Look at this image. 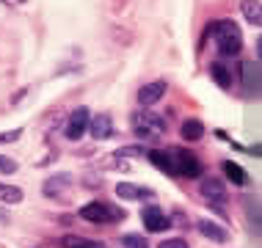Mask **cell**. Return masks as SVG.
Returning <instances> with one entry per match:
<instances>
[{"instance_id": "9a60e30c", "label": "cell", "mask_w": 262, "mask_h": 248, "mask_svg": "<svg viewBox=\"0 0 262 248\" xmlns=\"http://www.w3.org/2000/svg\"><path fill=\"white\" fill-rule=\"evenodd\" d=\"M146 157H149V163L155 168H160L163 174H168V176H174V163H171V154L168 152H158V149H152V152H146Z\"/></svg>"}, {"instance_id": "9c48e42d", "label": "cell", "mask_w": 262, "mask_h": 248, "mask_svg": "<svg viewBox=\"0 0 262 248\" xmlns=\"http://www.w3.org/2000/svg\"><path fill=\"white\" fill-rule=\"evenodd\" d=\"M69 185H72V176H69L67 171H61V174H53L50 179L41 185V193H45L47 198H58L63 190H69Z\"/></svg>"}, {"instance_id": "ba28073f", "label": "cell", "mask_w": 262, "mask_h": 248, "mask_svg": "<svg viewBox=\"0 0 262 248\" xmlns=\"http://www.w3.org/2000/svg\"><path fill=\"white\" fill-rule=\"evenodd\" d=\"M89 130H91V138L105 141V138H111L113 132H116V124H113V119L108 116V113H97V116L89 119Z\"/></svg>"}, {"instance_id": "cb8c5ba5", "label": "cell", "mask_w": 262, "mask_h": 248, "mask_svg": "<svg viewBox=\"0 0 262 248\" xmlns=\"http://www.w3.org/2000/svg\"><path fill=\"white\" fill-rule=\"evenodd\" d=\"M19 136H23V130H6V132H0V144H14V141H17Z\"/></svg>"}, {"instance_id": "3957f363", "label": "cell", "mask_w": 262, "mask_h": 248, "mask_svg": "<svg viewBox=\"0 0 262 248\" xmlns=\"http://www.w3.org/2000/svg\"><path fill=\"white\" fill-rule=\"evenodd\" d=\"M77 215L83 218V221L89 223H113V221H122L124 212L119 207H113V204H105V201H91V204H83L80 210H77Z\"/></svg>"}, {"instance_id": "4fadbf2b", "label": "cell", "mask_w": 262, "mask_h": 248, "mask_svg": "<svg viewBox=\"0 0 262 248\" xmlns=\"http://www.w3.org/2000/svg\"><path fill=\"white\" fill-rule=\"evenodd\" d=\"M240 14L246 17V22L259 28L262 25V6L259 0H240Z\"/></svg>"}, {"instance_id": "7a4b0ae2", "label": "cell", "mask_w": 262, "mask_h": 248, "mask_svg": "<svg viewBox=\"0 0 262 248\" xmlns=\"http://www.w3.org/2000/svg\"><path fill=\"white\" fill-rule=\"evenodd\" d=\"M130 124H133L136 138H141V141H158L166 132V119L152 113V110H136Z\"/></svg>"}, {"instance_id": "6da1fadb", "label": "cell", "mask_w": 262, "mask_h": 248, "mask_svg": "<svg viewBox=\"0 0 262 248\" xmlns=\"http://www.w3.org/2000/svg\"><path fill=\"white\" fill-rule=\"evenodd\" d=\"M207 36L215 39L218 50H221L224 58H235L243 47V33H240L237 22L232 19H218V22H210L207 25Z\"/></svg>"}, {"instance_id": "44dd1931", "label": "cell", "mask_w": 262, "mask_h": 248, "mask_svg": "<svg viewBox=\"0 0 262 248\" xmlns=\"http://www.w3.org/2000/svg\"><path fill=\"white\" fill-rule=\"evenodd\" d=\"M144 154H146V149H144V146L133 144V146L116 149V152H113V160H122V157H144Z\"/></svg>"}, {"instance_id": "8992f818", "label": "cell", "mask_w": 262, "mask_h": 248, "mask_svg": "<svg viewBox=\"0 0 262 248\" xmlns=\"http://www.w3.org/2000/svg\"><path fill=\"white\" fill-rule=\"evenodd\" d=\"M141 221H144V229L152 232V235H158V232H166L171 221H168L166 215H163V210L158 204H146L144 210H141Z\"/></svg>"}, {"instance_id": "52a82bcc", "label": "cell", "mask_w": 262, "mask_h": 248, "mask_svg": "<svg viewBox=\"0 0 262 248\" xmlns=\"http://www.w3.org/2000/svg\"><path fill=\"white\" fill-rule=\"evenodd\" d=\"M166 80H152V83H146V86H141L138 88V105L141 108H152V105H158L163 94H166Z\"/></svg>"}, {"instance_id": "d6986e66", "label": "cell", "mask_w": 262, "mask_h": 248, "mask_svg": "<svg viewBox=\"0 0 262 248\" xmlns=\"http://www.w3.org/2000/svg\"><path fill=\"white\" fill-rule=\"evenodd\" d=\"M63 248H105V243L100 240H89V237H77V235H67L61 240Z\"/></svg>"}, {"instance_id": "d4e9b609", "label": "cell", "mask_w": 262, "mask_h": 248, "mask_svg": "<svg viewBox=\"0 0 262 248\" xmlns=\"http://www.w3.org/2000/svg\"><path fill=\"white\" fill-rule=\"evenodd\" d=\"M158 248H188V243L182 237H171V240H163Z\"/></svg>"}, {"instance_id": "e0dca14e", "label": "cell", "mask_w": 262, "mask_h": 248, "mask_svg": "<svg viewBox=\"0 0 262 248\" xmlns=\"http://www.w3.org/2000/svg\"><path fill=\"white\" fill-rule=\"evenodd\" d=\"M180 132H182V138H185V141L193 144V141H202L204 138V124L199 122V119H185L182 127H180Z\"/></svg>"}, {"instance_id": "2e32d148", "label": "cell", "mask_w": 262, "mask_h": 248, "mask_svg": "<svg viewBox=\"0 0 262 248\" xmlns=\"http://www.w3.org/2000/svg\"><path fill=\"white\" fill-rule=\"evenodd\" d=\"M224 176H226V182H232V185H237V188H243L246 182H249L246 171L237 166L235 160H224Z\"/></svg>"}, {"instance_id": "484cf974", "label": "cell", "mask_w": 262, "mask_h": 248, "mask_svg": "<svg viewBox=\"0 0 262 248\" xmlns=\"http://www.w3.org/2000/svg\"><path fill=\"white\" fill-rule=\"evenodd\" d=\"M0 3H3V6H23L25 0H0Z\"/></svg>"}, {"instance_id": "603a6c76", "label": "cell", "mask_w": 262, "mask_h": 248, "mask_svg": "<svg viewBox=\"0 0 262 248\" xmlns=\"http://www.w3.org/2000/svg\"><path fill=\"white\" fill-rule=\"evenodd\" d=\"M14 171H17V163L6 157V154H0V174H14Z\"/></svg>"}, {"instance_id": "30bf717a", "label": "cell", "mask_w": 262, "mask_h": 248, "mask_svg": "<svg viewBox=\"0 0 262 248\" xmlns=\"http://www.w3.org/2000/svg\"><path fill=\"white\" fill-rule=\"evenodd\" d=\"M243 86H246V94L249 97L259 94V63L257 61L243 63Z\"/></svg>"}, {"instance_id": "ffe728a7", "label": "cell", "mask_w": 262, "mask_h": 248, "mask_svg": "<svg viewBox=\"0 0 262 248\" xmlns=\"http://www.w3.org/2000/svg\"><path fill=\"white\" fill-rule=\"evenodd\" d=\"M0 201L3 204H19L23 201V190L17 185H6V182H0Z\"/></svg>"}, {"instance_id": "ac0fdd59", "label": "cell", "mask_w": 262, "mask_h": 248, "mask_svg": "<svg viewBox=\"0 0 262 248\" xmlns=\"http://www.w3.org/2000/svg\"><path fill=\"white\" fill-rule=\"evenodd\" d=\"M210 77L215 80V86H221V88L232 86V75H229V69H226V63H221V61L210 63Z\"/></svg>"}, {"instance_id": "5b68a950", "label": "cell", "mask_w": 262, "mask_h": 248, "mask_svg": "<svg viewBox=\"0 0 262 248\" xmlns=\"http://www.w3.org/2000/svg\"><path fill=\"white\" fill-rule=\"evenodd\" d=\"M89 119H91V113L89 108H75L72 113H69V119H67V127H63V136H67L69 141H80L83 138V132L89 130Z\"/></svg>"}, {"instance_id": "277c9868", "label": "cell", "mask_w": 262, "mask_h": 248, "mask_svg": "<svg viewBox=\"0 0 262 248\" xmlns=\"http://www.w3.org/2000/svg\"><path fill=\"white\" fill-rule=\"evenodd\" d=\"M171 163H174V171L182 174V176H190V179H196V176H202V160L196 157L193 152H188V149H171Z\"/></svg>"}, {"instance_id": "5bb4252c", "label": "cell", "mask_w": 262, "mask_h": 248, "mask_svg": "<svg viewBox=\"0 0 262 248\" xmlns=\"http://www.w3.org/2000/svg\"><path fill=\"white\" fill-rule=\"evenodd\" d=\"M116 196L127 198V201H136V198H149L152 190L138 188V185H133V182H119V185H116Z\"/></svg>"}, {"instance_id": "7c38bea8", "label": "cell", "mask_w": 262, "mask_h": 248, "mask_svg": "<svg viewBox=\"0 0 262 248\" xmlns=\"http://www.w3.org/2000/svg\"><path fill=\"white\" fill-rule=\"evenodd\" d=\"M199 190H202V196L207 198V201H212V198H226L224 179H218V176H207V179H202Z\"/></svg>"}, {"instance_id": "8fae6325", "label": "cell", "mask_w": 262, "mask_h": 248, "mask_svg": "<svg viewBox=\"0 0 262 248\" xmlns=\"http://www.w3.org/2000/svg\"><path fill=\"white\" fill-rule=\"evenodd\" d=\"M196 229L202 232V237L212 240V243H226V240H229V232H226L224 226H218L215 221H207V218L196 223Z\"/></svg>"}, {"instance_id": "7402d4cb", "label": "cell", "mask_w": 262, "mask_h": 248, "mask_svg": "<svg viewBox=\"0 0 262 248\" xmlns=\"http://www.w3.org/2000/svg\"><path fill=\"white\" fill-rule=\"evenodd\" d=\"M122 245L124 248H149V243H146L144 235H124L122 237Z\"/></svg>"}]
</instances>
